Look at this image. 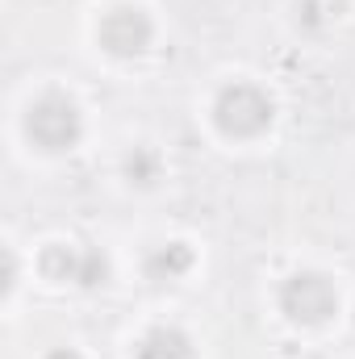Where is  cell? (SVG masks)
<instances>
[{"label":"cell","mask_w":355,"mask_h":359,"mask_svg":"<svg viewBox=\"0 0 355 359\" xmlns=\"http://www.w3.org/2000/svg\"><path fill=\"white\" fill-rule=\"evenodd\" d=\"M213 117H217L222 134L251 138V134H264L267 126H272V100L255 84H230V88H222V96H217Z\"/></svg>","instance_id":"cell-1"},{"label":"cell","mask_w":355,"mask_h":359,"mask_svg":"<svg viewBox=\"0 0 355 359\" xmlns=\"http://www.w3.org/2000/svg\"><path fill=\"white\" fill-rule=\"evenodd\" d=\"M25 130H29V138H34L42 151H67V147H76V138H80V109H76L67 96L51 92V96H42V100L29 104Z\"/></svg>","instance_id":"cell-2"},{"label":"cell","mask_w":355,"mask_h":359,"mask_svg":"<svg viewBox=\"0 0 355 359\" xmlns=\"http://www.w3.org/2000/svg\"><path fill=\"white\" fill-rule=\"evenodd\" d=\"M280 305L293 322H326L335 309H339V297H335V284L318 271H297L284 280L280 288Z\"/></svg>","instance_id":"cell-3"},{"label":"cell","mask_w":355,"mask_h":359,"mask_svg":"<svg viewBox=\"0 0 355 359\" xmlns=\"http://www.w3.org/2000/svg\"><path fill=\"white\" fill-rule=\"evenodd\" d=\"M100 46L109 55H121V59L142 55L151 46V17L142 8H113V13H105V21H100Z\"/></svg>","instance_id":"cell-4"},{"label":"cell","mask_w":355,"mask_h":359,"mask_svg":"<svg viewBox=\"0 0 355 359\" xmlns=\"http://www.w3.org/2000/svg\"><path fill=\"white\" fill-rule=\"evenodd\" d=\"M138 359H192V343L172 326H159L138 343Z\"/></svg>","instance_id":"cell-5"},{"label":"cell","mask_w":355,"mask_h":359,"mask_svg":"<svg viewBox=\"0 0 355 359\" xmlns=\"http://www.w3.org/2000/svg\"><path fill=\"white\" fill-rule=\"evenodd\" d=\"M188 268H192V251H188L184 243L159 247V251L147 259V271H151V280H176V276H184Z\"/></svg>","instance_id":"cell-6"},{"label":"cell","mask_w":355,"mask_h":359,"mask_svg":"<svg viewBox=\"0 0 355 359\" xmlns=\"http://www.w3.org/2000/svg\"><path fill=\"white\" fill-rule=\"evenodd\" d=\"M80 264H84V255H76L67 247H51L42 255V268L51 271L55 280H80Z\"/></svg>","instance_id":"cell-7"},{"label":"cell","mask_w":355,"mask_h":359,"mask_svg":"<svg viewBox=\"0 0 355 359\" xmlns=\"http://www.w3.org/2000/svg\"><path fill=\"white\" fill-rule=\"evenodd\" d=\"M105 271H109V264H105V255L100 251H84V264H80V284H100L105 280Z\"/></svg>","instance_id":"cell-8"},{"label":"cell","mask_w":355,"mask_h":359,"mask_svg":"<svg viewBox=\"0 0 355 359\" xmlns=\"http://www.w3.org/2000/svg\"><path fill=\"white\" fill-rule=\"evenodd\" d=\"M126 172H130V176L138 180V184H151V176H155V159H151L147 151H138V155H130Z\"/></svg>","instance_id":"cell-9"},{"label":"cell","mask_w":355,"mask_h":359,"mask_svg":"<svg viewBox=\"0 0 355 359\" xmlns=\"http://www.w3.org/2000/svg\"><path fill=\"white\" fill-rule=\"evenodd\" d=\"M46 359H80V355H76L72 347H59V351H51V355H46Z\"/></svg>","instance_id":"cell-10"}]
</instances>
